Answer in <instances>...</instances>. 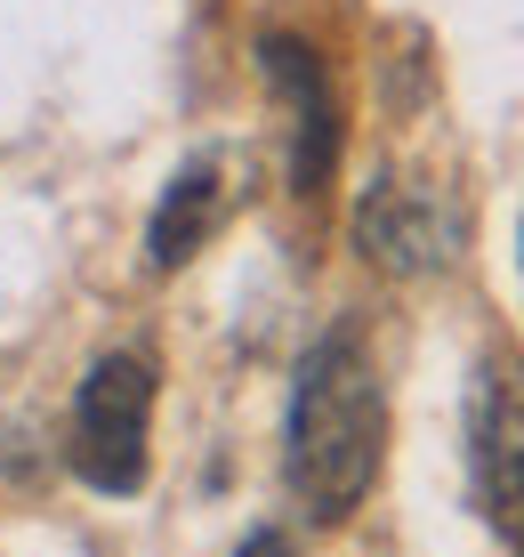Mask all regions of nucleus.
<instances>
[{
  "label": "nucleus",
  "instance_id": "obj_1",
  "mask_svg": "<svg viewBox=\"0 0 524 557\" xmlns=\"http://www.w3.org/2000/svg\"><path fill=\"white\" fill-rule=\"evenodd\" d=\"M379 445H387V396L363 339L355 332L315 339L299 380H290V420H283V476L307 502V517L339 525L372 493Z\"/></svg>",
  "mask_w": 524,
  "mask_h": 557
},
{
  "label": "nucleus",
  "instance_id": "obj_2",
  "mask_svg": "<svg viewBox=\"0 0 524 557\" xmlns=\"http://www.w3.org/2000/svg\"><path fill=\"white\" fill-rule=\"evenodd\" d=\"M146 429H153V363L146 356H97L73 396V476L97 493L146 485Z\"/></svg>",
  "mask_w": 524,
  "mask_h": 557
},
{
  "label": "nucleus",
  "instance_id": "obj_3",
  "mask_svg": "<svg viewBox=\"0 0 524 557\" xmlns=\"http://www.w3.org/2000/svg\"><path fill=\"white\" fill-rule=\"evenodd\" d=\"M469 476L492 525H524V356H484L469 388Z\"/></svg>",
  "mask_w": 524,
  "mask_h": 557
},
{
  "label": "nucleus",
  "instance_id": "obj_4",
  "mask_svg": "<svg viewBox=\"0 0 524 557\" xmlns=\"http://www.w3.org/2000/svg\"><path fill=\"white\" fill-rule=\"evenodd\" d=\"M259 57H266L275 98L290 106V178H299V195H323V178H332V162H339V106H332V82H323L315 49H307V41H283V33H266Z\"/></svg>",
  "mask_w": 524,
  "mask_h": 557
},
{
  "label": "nucleus",
  "instance_id": "obj_5",
  "mask_svg": "<svg viewBox=\"0 0 524 557\" xmlns=\"http://www.w3.org/2000/svg\"><path fill=\"white\" fill-rule=\"evenodd\" d=\"M355 243L387 275H428V267L452 259V219H444L436 195H420V186H372L363 210H355Z\"/></svg>",
  "mask_w": 524,
  "mask_h": 557
},
{
  "label": "nucleus",
  "instance_id": "obj_6",
  "mask_svg": "<svg viewBox=\"0 0 524 557\" xmlns=\"http://www.w3.org/2000/svg\"><path fill=\"white\" fill-rule=\"evenodd\" d=\"M226 210H235V186H226V162L219 153H202V162H186L178 178L162 186V202H153V226H146V267L153 275H170V267H186L202 251L210 235L226 226Z\"/></svg>",
  "mask_w": 524,
  "mask_h": 557
},
{
  "label": "nucleus",
  "instance_id": "obj_7",
  "mask_svg": "<svg viewBox=\"0 0 524 557\" xmlns=\"http://www.w3.org/2000/svg\"><path fill=\"white\" fill-rule=\"evenodd\" d=\"M235 557H290V542H283V533H250Z\"/></svg>",
  "mask_w": 524,
  "mask_h": 557
}]
</instances>
